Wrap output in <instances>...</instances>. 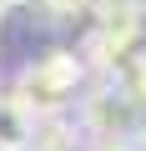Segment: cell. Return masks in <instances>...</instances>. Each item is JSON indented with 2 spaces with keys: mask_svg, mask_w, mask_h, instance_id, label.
<instances>
[{
  "mask_svg": "<svg viewBox=\"0 0 146 151\" xmlns=\"http://www.w3.org/2000/svg\"><path fill=\"white\" fill-rule=\"evenodd\" d=\"M86 86V65L76 50H45L40 60H30L20 76H15V101H25L35 116H50V111H65L70 101L81 96Z\"/></svg>",
  "mask_w": 146,
  "mask_h": 151,
  "instance_id": "cell-1",
  "label": "cell"
},
{
  "mask_svg": "<svg viewBox=\"0 0 146 151\" xmlns=\"http://www.w3.org/2000/svg\"><path fill=\"white\" fill-rule=\"evenodd\" d=\"M141 126V106L111 81L101 76L96 91H81V131L96 141V136H136Z\"/></svg>",
  "mask_w": 146,
  "mask_h": 151,
  "instance_id": "cell-2",
  "label": "cell"
},
{
  "mask_svg": "<svg viewBox=\"0 0 146 151\" xmlns=\"http://www.w3.org/2000/svg\"><path fill=\"white\" fill-rule=\"evenodd\" d=\"M91 15H96V35L116 50V60L126 50H136V40L146 30V5L141 0H91Z\"/></svg>",
  "mask_w": 146,
  "mask_h": 151,
  "instance_id": "cell-3",
  "label": "cell"
},
{
  "mask_svg": "<svg viewBox=\"0 0 146 151\" xmlns=\"http://www.w3.org/2000/svg\"><path fill=\"white\" fill-rule=\"evenodd\" d=\"M35 136V111L15 96H0V151H25Z\"/></svg>",
  "mask_w": 146,
  "mask_h": 151,
  "instance_id": "cell-4",
  "label": "cell"
},
{
  "mask_svg": "<svg viewBox=\"0 0 146 151\" xmlns=\"http://www.w3.org/2000/svg\"><path fill=\"white\" fill-rule=\"evenodd\" d=\"M111 81H116V86L146 111V50H126V55L111 65Z\"/></svg>",
  "mask_w": 146,
  "mask_h": 151,
  "instance_id": "cell-5",
  "label": "cell"
},
{
  "mask_svg": "<svg viewBox=\"0 0 146 151\" xmlns=\"http://www.w3.org/2000/svg\"><path fill=\"white\" fill-rule=\"evenodd\" d=\"M25 151H76V131L60 121V111L35 116V136H30V146H25Z\"/></svg>",
  "mask_w": 146,
  "mask_h": 151,
  "instance_id": "cell-6",
  "label": "cell"
},
{
  "mask_svg": "<svg viewBox=\"0 0 146 151\" xmlns=\"http://www.w3.org/2000/svg\"><path fill=\"white\" fill-rule=\"evenodd\" d=\"M45 10V20H76L81 10H91V0H30Z\"/></svg>",
  "mask_w": 146,
  "mask_h": 151,
  "instance_id": "cell-7",
  "label": "cell"
},
{
  "mask_svg": "<svg viewBox=\"0 0 146 151\" xmlns=\"http://www.w3.org/2000/svg\"><path fill=\"white\" fill-rule=\"evenodd\" d=\"M91 151H136V136H96Z\"/></svg>",
  "mask_w": 146,
  "mask_h": 151,
  "instance_id": "cell-8",
  "label": "cell"
},
{
  "mask_svg": "<svg viewBox=\"0 0 146 151\" xmlns=\"http://www.w3.org/2000/svg\"><path fill=\"white\" fill-rule=\"evenodd\" d=\"M5 10H10V5H5V0H0V20H5Z\"/></svg>",
  "mask_w": 146,
  "mask_h": 151,
  "instance_id": "cell-9",
  "label": "cell"
},
{
  "mask_svg": "<svg viewBox=\"0 0 146 151\" xmlns=\"http://www.w3.org/2000/svg\"><path fill=\"white\" fill-rule=\"evenodd\" d=\"M5 5H30V0H5Z\"/></svg>",
  "mask_w": 146,
  "mask_h": 151,
  "instance_id": "cell-10",
  "label": "cell"
},
{
  "mask_svg": "<svg viewBox=\"0 0 146 151\" xmlns=\"http://www.w3.org/2000/svg\"><path fill=\"white\" fill-rule=\"evenodd\" d=\"M136 151H146V141H136Z\"/></svg>",
  "mask_w": 146,
  "mask_h": 151,
  "instance_id": "cell-11",
  "label": "cell"
},
{
  "mask_svg": "<svg viewBox=\"0 0 146 151\" xmlns=\"http://www.w3.org/2000/svg\"><path fill=\"white\" fill-rule=\"evenodd\" d=\"M141 5H146V0H141Z\"/></svg>",
  "mask_w": 146,
  "mask_h": 151,
  "instance_id": "cell-12",
  "label": "cell"
}]
</instances>
